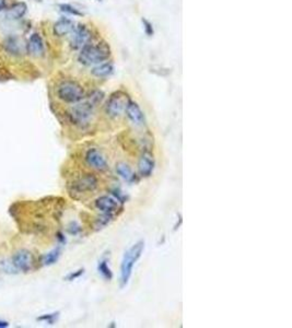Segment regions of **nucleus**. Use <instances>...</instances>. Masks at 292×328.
Masks as SVG:
<instances>
[{
  "instance_id": "nucleus-1",
  "label": "nucleus",
  "mask_w": 292,
  "mask_h": 328,
  "mask_svg": "<svg viewBox=\"0 0 292 328\" xmlns=\"http://www.w3.org/2000/svg\"><path fill=\"white\" fill-rule=\"evenodd\" d=\"M145 249V242L139 241L135 243L132 247H129L126 252L124 253V256L121 264V287H126L128 281L132 277L134 267L138 259L142 257Z\"/></svg>"
},
{
  "instance_id": "nucleus-2",
  "label": "nucleus",
  "mask_w": 292,
  "mask_h": 328,
  "mask_svg": "<svg viewBox=\"0 0 292 328\" xmlns=\"http://www.w3.org/2000/svg\"><path fill=\"white\" fill-rule=\"evenodd\" d=\"M109 48L105 44H88L80 49L78 60L85 66L98 65L109 57Z\"/></svg>"
},
{
  "instance_id": "nucleus-3",
  "label": "nucleus",
  "mask_w": 292,
  "mask_h": 328,
  "mask_svg": "<svg viewBox=\"0 0 292 328\" xmlns=\"http://www.w3.org/2000/svg\"><path fill=\"white\" fill-rule=\"evenodd\" d=\"M57 96L62 102L68 104H76L81 102L86 96L83 88L74 80H64L57 87Z\"/></svg>"
},
{
  "instance_id": "nucleus-4",
  "label": "nucleus",
  "mask_w": 292,
  "mask_h": 328,
  "mask_svg": "<svg viewBox=\"0 0 292 328\" xmlns=\"http://www.w3.org/2000/svg\"><path fill=\"white\" fill-rule=\"evenodd\" d=\"M95 107L96 105H93L89 100L76 103L69 111L70 121L78 126H85L90 122Z\"/></svg>"
},
{
  "instance_id": "nucleus-5",
  "label": "nucleus",
  "mask_w": 292,
  "mask_h": 328,
  "mask_svg": "<svg viewBox=\"0 0 292 328\" xmlns=\"http://www.w3.org/2000/svg\"><path fill=\"white\" fill-rule=\"evenodd\" d=\"M129 98L126 93L118 91L109 96L105 105V112L108 116L118 117L125 111Z\"/></svg>"
},
{
  "instance_id": "nucleus-6",
  "label": "nucleus",
  "mask_w": 292,
  "mask_h": 328,
  "mask_svg": "<svg viewBox=\"0 0 292 328\" xmlns=\"http://www.w3.org/2000/svg\"><path fill=\"white\" fill-rule=\"evenodd\" d=\"M11 264L13 267L17 269V272L21 273H30L31 270L34 268L35 259L33 254L31 253L28 249H18L12 255L11 258Z\"/></svg>"
},
{
  "instance_id": "nucleus-7",
  "label": "nucleus",
  "mask_w": 292,
  "mask_h": 328,
  "mask_svg": "<svg viewBox=\"0 0 292 328\" xmlns=\"http://www.w3.org/2000/svg\"><path fill=\"white\" fill-rule=\"evenodd\" d=\"M70 46L72 49H81L86 45L90 43L92 34L91 31L85 24H80L75 27L74 31L70 33Z\"/></svg>"
},
{
  "instance_id": "nucleus-8",
  "label": "nucleus",
  "mask_w": 292,
  "mask_h": 328,
  "mask_svg": "<svg viewBox=\"0 0 292 328\" xmlns=\"http://www.w3.org/2000/svg\"><path fill=\"white\" fill-rule=\"evenodd\" d=\"M97 179L93 174L82 175L72 183V190L77 194H87L97 188Z\"/></svg>"
},
{
  "instance_id": "nucleus-9",
  "label": "nucleus",
  "mask_w": 292,
  "mask_h": 328,
  "mask_svg": "<svg viewBox=\"0 0 292 328\" xmlns=\"http://www.w3.org/2000/svg\"><path fill=\"white\" fill-rule=\"evenodd\" d=\"M86 162L92 169L97 171H105L108 168L107 160L100 150L97 148H91L86 153Z\"/></svg>"
},
{
  "instance_id": "nucleus-10",
  "label": "nucleus",
  "mask_w": 292,
  "mask_h": 328,
  "mask_svg": "<svg viewBox=\"0 0 292 328\" xmlns=\"http://www.w3.org/2000/svg\"><path fill=\"white\" fill-rule=\"evenodd\" d=\"M96 207L101 212L105 213V215H112L115 213L119 209V204L116 198H114L112 196L104 195L98 197L96 200Z\"/></svg>"
},
{
  "instance_id": "nucleus-11",
  "label": "nucleus",
  "mask_w": 292,
  "mask_h": 328,
  "mask_svg": "<svg viewBox=\"0 0 292 328\" xmlns=\"http://www.w3.org/2000/svg\"><path fill=\"white\" fill-rule=\"evenodd\" d=\"M125 112H126L127 117L134 125H136V126H143V125H145V114L136 102L129 100L126 108H125Z\"/></svg>"
},
{
  "instance_id": "nucleus-12",
  "label": "nucleus",
  "mask_w": 292,
  "mask_h": 328,
  "mask_svg": "<svg viewBox=\"0 0 292 328\" xmlns=\"http://www.w3.org/2000/svg\"><path fill=\"white\" fill-rule=\"evenodd\" d=\"M27 50L29 55L33 57H42L44 55V42L39 33H34L30 36L27 44Z\"/></svg>"
},
{
  "instance_id": "nucleus-13",
  "label": "nucleus",
  "mask_w": 292,
  "mask_h": 328,
  "mask_svg": "<svg viewBox=\"0 0 292 328\" xmlns=\"http://www.w3.org/2000/svg\"><path fill=\"white\" fill-rule=\"evenodd\" d=\"M138 170L139 174L143 178H149V176L152 175L154 170V160L149 153H144L142 155L138 163Z\"/></svg>"
},
{
  "instance_id": "nucleus-14",
  "label": "nucleus",
  "mask_w": 292,
  "mask_h": 328,
  "mask_svg": "<svg viewBox=\"0 0 292 328\" xmlns=\"http://www.w3.org/2000/svg\"><path fill=\"white\" fill-rule=\"evenodd\" d=\"M74 29H75V24L70 19L61 18L54 24L53 31L56 36L61 38V36H66L70 34L72 31H74Z\"/></svg>"
},
{
  "instance_id": "nucleus-15",
  "label": "nucleus",
  "mask_w": 292,
  "mask_h": 328,
  "mask_svg": "<svg viewBox=\"0 0 292 328\" xmlns=\"http://www.w3.org/2000/svg\"><path fill=\"white\" fill-rule=\"evenodd\" d=\"M28 11V6L25 2H17L12 4L7 10V18L9 20H19Z\"/></svg>"
},
{
  "instance_id": "nucleus-16",
  "label": "nucleus",
  "mask_w": 292,
  "mask_h": 328,
  "mask_svg": "<svg viewBox=\"0 0 292 328\" xmlns=\"http://www.w3.org/2000/svg\"><path fill=\"white\" fill-rule=\"evenodd\" d=\"M114 71L112 62H101L91 70V74L97 78H106L111 76Z\"/></svg>"
},
{
  "instance_id": "nucleus-17",
  "label": "nucleus",
  "mask_w": 292,
  "mask_h": 328,
  "mask_svg": "<svg viewBox=\"0 0 292 328\" xmlns=\"http://www.w3.org/2000/svg\"><path fill=\"white\" fill-rule=\"evenodd\" d=\"M116 173L126 182H134L135 178H136L132 168H130L128 164L123 163V162L118 163L116 165Z\"/></svg>"
},
{
  "instance_id": "nucleus-18",
  "label": "nucleus",
  "mask_w": 292,
  "mask_h": 328,
  "mask_svg": "<svg viewBox=\"0 0 292 328\" xmlns=\"http://www.w3.org/2000/svg\"><path fill=\"white\" fill-rule=\"evenodd\" d=\"M4 48L8 51L9 54L14 55V56H18L21 53V49H20V43H19V40L15 38V36H9L7 38V40L4 41Z\"/></svg>"
},
{
  "instance_id": "nucleus-19",
  "label": "nucleus",
  "mask_w": 292,
  "mask_h": 328,
  "mask_svg": "<svg viewBox=\"0 0 292 328\" xmlns=\"http://www.w3.org/2000/svg\"><path fill=\"white\" fill-rule=\"evenodd\" d=\"M60 257V249L57 247L53 251H50L49 253L45 254L43 258H42V264L44 266H50V265H54L55 263L58 262V259Z\"/></svg>"
},
{
  "instance_id": "nucleus-20",
  "label": "nucleus",
  "mask_w": 292,
  "mask_h": 328,
  "mask_svg": "<svg viewBox=\"0 0 292 328\" xmlns=\"http://www.w3.org/2000/svg\"><path fill=\"white\" fill-rule=\"evenodd\" d=\"M97 270H98V273H100V275L102 276L104 279L108 280V281L112 280L113 273H112L111 268H109V266L107 265L106 260H101V262H98Z\"/></svg>"
},
{
  "instance_id": "nucleus-21",
  "label": "nucleus",
  "mask_w": 292,
  "mask_h": 328,
  "mask_svg": "<svg viewBox=\"0 0 292 328\" xmlns=\"http://www.w3.org/2000/svg\"><path fill=\"white\" fill-rule=\"evenodd\" d=\"M59 8L62 12L68 13L71 15H82V13L79 11V10L76 9L75 7L70 6V4H59Z\"/></svg>"
},
{
  "instance_id": "nucleus-22",
  "label": "nucleus",
  "mask_w": 292,
  "mask_h": 328,
  "mask_svg": "<svg viewBox=\"0 0 292 328\" xmlns=\"http://www.w3.org/2000/svg\"><path fill=\"white\" fill-rule=\"evenodd\" d=\"M58 315H59V313L45 314V315L40 316L39 319H38V321H40V322H46V323H48V324L51 325V324H54V323L57 321V319H58Z\"/></svg>"
},
{
  "instance_id": "nucleus-23",
  "label": "nucleus",
  "mask_w": 292,
  "mask_h": 328,
  "mask_svg": "<svg viewBox=\"0 0 292 328\" xmlns=\"http://www.w3.org/2000/svg\"><path fill=\"white\" fill-rule=\"evenodd\" d=\"M143 23H144V27H145V32L147 33L149 36H151L153 34V28H152V24H151L148 20L143 19Z\"/></svg>"
},
{
  "instance_id": "nucleus-24",
  "label": "nucleus",
  "mask_w": 292,
  "mask_h": 328,
  "mask_svg": "<svg viewBox=\"0 0 292 328\" xmlns=\"http://www.w3.org/2000/svg\"><path fill=\"white\" fill-rule=\"evenodd\" d=\"M83 272H85V270H83V269H79V270H77L76 273H71V274H69L68 276H67L66 279L68 280V281H72V280H75V279H77V278H79L80 276L83 274Z\"/></svg>"
},
{
  "instance_id": "nucleus-25",
  "label": "nucleus",
  "mask_w": 292,
  "mask_h": 328,
  "mask_svg": "<svg viewBox=\"0 0 292 328\" xmlns=\"http://www.w3.org/2000/svg\"><path fill=\"white\" fill-rule=\"evenodd\" d=\"M6 7H7L6 0H0V12H1L2 10L6 9Z\"/></svg>"
},
{
  "instance_id": "nucleus-26",
  "label": "nucleus",
  "mask_w": 292,
  "mask_h": 328,
  "mask_svg": "<svg viewBox=\"0 0 292 328\" xmlns=\"http://www.w3.org/2000/svg\"><path fill=\"white\" fill-rule=\"evenodd\" d=\"M8 326H9V323L8 322L0 321V328H4V327H8Z\"/></svg>"
},
{
  "instance_id": "nucleus-27",
  "label": "nucleus",
  "mask_w": 292,
  "mask_h": 328,
  "mask_svg": "<svg viewBox=\"0 0 292 328\" xmlns=\"http://www.w3.org/2000/svg\"><path fill=\"white\" fill-rule=\"evenodd\" d=\"M38 1H41V0H38Z\"/></svg>"
},
{
  "instance_id": "nucleus-28",
  "label": "nucleus",
  "mask_w": 292,
  "mask_h": 328,
  "mask_svg": "<svg viewBox=\"0 0 292 328\" xmlns=\"http://www.w3.org/2000/svg\"><path fill=\"white\" fill-rule=\"evenodd\" d=\"M98 1H101V0H98Z\"/></svg>"
}]
</instances>
